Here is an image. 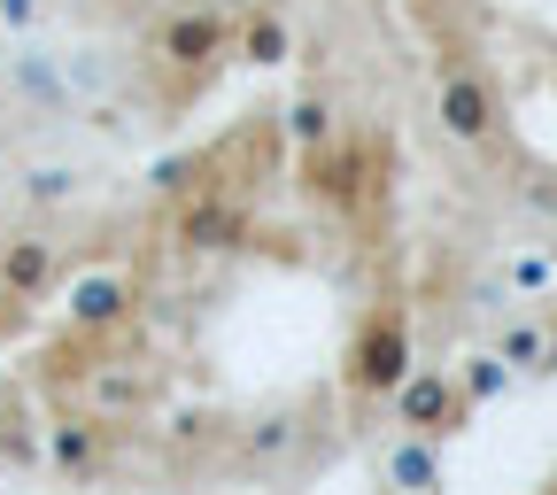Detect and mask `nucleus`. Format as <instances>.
Returning a JSON list of instances; mask_svg holds the SVG:
<instances>
[]
</instances>
